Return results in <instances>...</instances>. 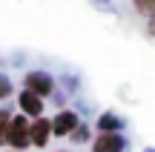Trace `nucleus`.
Segmentation results:
<instances>
[{
  "instance_id": "f257e3e1",
  "label": "nucleus",
  "mask_w": 155,
  "mask_h": 152,
  "mask_svg": "<svg viewBox=\"0 0 155 152\" xmlns=\"http://www.w3.org/2000/svg\"><path fill=\"white\" fill-rule=\"evenodd\" d=\"M6 144L12 149H29L32 147V121L26 115H12L9 129H6Z\"/></svg>"
},
{
  "instance_id": "f03ea898",
  "label": "nucleus",
  "mask_w": 155,
  "mask_h": 152,
  "mask_svg": "<svg viewBox=\"0 0 155 152\" xmlns=\"http://www.w3.org/2000/svg\"><path fill=\"white\" fill-rule=\"evenodd\" d=\"M23 89H32L35 95L49 98L52 92H55V78H52L49 72H40V69H35V72H29L26 78H23Z\"/></svg>"
},
{
  "instance_id": "7ed1b4c3",
  "label": "nucleus",
  "mask_w": 155,
  "mask_h": 152,
  "mask_svg": "<svg viewBox=\"0 0 155 152\" xmlns=\"http://www.w3.org/2000/svg\"><path fill=\"white\" fill-rule=\"evenodd\" d=\"M78 124H81L78 112H72V109H63V112H58L55 118H52V138H69Z\"/></svg>"
},
{
  "instance_id": "20e7f679",
  "label": "nucleus",
  "mask_w": 155,
  "mask_h": 152,
  "mask_svg": "<svg viewBox=\"0 0 155 152\" xmlns=\"http://www.w3.org/2000/svg\"><path fill=\"white\" fill-rule=\"evenodd\" d=\"M127 149V138L121 132H101L92 141V152H124Z\"/></svg>"
},
{
  "instance_id": "39448f33",
  "label": "nucleus",
  "mask_w": 155,
  "mask_h": 152,
  "mask_svg": "<svg viewBox=\"0 0 155 152\" xmlns=\"http://www.w3.org/2000/svg\"><path fill=\"white\" fill-rule=\"evenodd\" d=\"M17 106H20V112L26 115V118H40V115H43V98L35 95L32 89H23L20 95H17Z\"/></svg>"
},
{
  "instance_id": "423d86ee",
  "label": "nucleus",
  "mask_w": 155,
  "mask_h": 152,
  "mask_svg": "<svg viewBox=\"0 0 155 152\" xmlns=\"http://www.w3.org/2000/svg\"><path fill=\"white\" fill-rule=\"evenodd\" d=\"M49 141H52V118H46V115L32 118V147L43 149Z\"/></svg>"
},
{
  "instance_id": "0eeeda50",
  "label": "nucleus",
  "mask_w": 155,
  "mask_h": 152,
  "mask_svg": "<svg viewBox=\"0 0 155 152\" xmlns=\"http://www.w3.org/2000/svg\"><path fill=\"white\" fill-rule=\"evenodd\" d=\"M98 129L101 132H121L124 129V118H118L115 112H104L98 118Z\"/></svg>"
},
{
  "instance_id": "6e6552de",
  "label": "nucleus",
  "mask_w": 155,
  "mask_h": 152,
  "mask_svg": "<svg viewBox=\"0 0 155 152\" xmlns=\"http://www.w3.org/2000/svg\"><path fill=\"white\" fill-rule=\"evenodd\" d=\"M132 6H135V11H138L147 23L155 20V0H132Z\"/></svg>"
},
{
  "instance_id": "1a4fd4ad",
  "label": "nucleus",
  "mask_w": 155,
  "mask_h": 152,
  "mask_svg": "<svg viewBox=\"0 0 155 152\" xmlns=\"http://www.w3.org/2000/svg\"><path fill=\"white\" fill-rule=\"evenodd\" d=\"M9 121H12V112L0 106V147L6 144V129H9Z\"/></svg>"
},
{
  "instance_id": "9d476101",
  "label": "nucleus",
  "mask_w": 155,
  "mask_h": 152,
  "mask_svg": "<svg viewBox=\"0 0 155 152\" xmlns=\"http://www.w3.org/2000/svg\"><path fill=\"white\" fill-rule=\"evenodd\" d=\"M69 138H72L75 144H83V141L89 138V126H86V124H78L75 129H72V135H69Z\"/></svg>"
},
{
  "instance_id": "9b49d317",
  "label": "nucleus",
  "mask_w": 155,
  "mask_h": 152,
  "mask_svg": "<svg viewBox=\"0 0 155 152\" xmlns=\"http://www.w3.org/2000/svg\"><path fill=\"white\" fill-rule=\"evenodd\" d=\"M9 95H12V80L6 75H0V101H6Z\"/></svg>"
},
{
  "instance_id": "f8f14e48",
  "label": "nucleus",
  "mask_w": 155,
  "mask_h": 152,
  "mask_svg": "<svg viewBox=\"0 0 155 152\" xmlns=\"http://www.w3.org/2000/svg\"><path fill=\"white\" fill-rule=\"evenodd\" d=\"M147 32H150L152 37H155V20H152V23H147Z\"/></svg>"
},
{
  "instance_id": "ddd939ff",
  "label": "nucleus",
  "mask_w": 155,
  "mask_h": 152,
  "mask_svg": "<svg viewBox=\"0 0 155 152\" xmlns=\"http://www.w3.org/2000/svg\"><path fill=\"white\" fill-rule=\"evenodd\" d=\"M12 152H26V149H12Z\"/></svg>"
},
{
  "instance_id": "4468645a",
  "label": "nucleus",
  "mask_w": 155,
  "mask_h": 152,
  "mask_svg": "<svg viewBox=\"0 0 155 152\" xmlns=\"http://www.w3.org/2000/svg\"><path fill=\"white\" fill-rule=\"evenodd\" d=\"M61 152H66V149H61Z\"/></svg>"
}]
</instances>
